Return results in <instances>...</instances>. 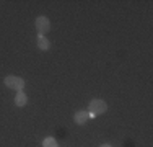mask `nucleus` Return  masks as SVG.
<instances>
[{"label": "nucleus", "mask_w": 153, "mask_h": 147, "mask_svg": "<svg viewBox=\"0 0 153 147\" xmlns=\"http://www.w3.org/2000/svg\"><path fill=\"white\" fill-rule=\"evenodd\" d=\"M108 110V105L104 100H91L90 103V116H96V115H101Z\"/></svg>", "instance_id": "nucleus-1"}, {"label": "nucleus", "mask_w": 153, "mask_h": 147, "mask_svg": "<svg viewBox=\"0 0 153 147\" xmlns=\"http://www.w3.org/2000/svg\"><path fill=\"white\" fill-rule=\"evenodd\" d=\"M5 85L8 87V88H13V90L21 92V90L25 88V80L20 79V77L10 75V77H7V79H5Z\"/></svg>", "instance_id": "nucleus-2"}, {"label": "nucleus", "mask_w": 153, "mask_h": 147, "mask_svg": "<svg viewBox=\"0 0 153 147\" xmlns=\"http://www.w3.org/2000/svg\"><path fill=\"white\" fill-rule=\"evenodd\" d=\"M28 101V97L23 93V92H18V95L15 97V105L16 106H25Z\"/></svg>", "instance_id": "nucleus-5"}, {"label": "nucleus", "mask_w": 153, "mask_h": 147, "mask_svg": "<svg viewBox=\"0 0 153 147\" xmlns=\"http://www.w3.org/2000/svg\"><path fill=\"white\" fill-rule=\"evenodd\" d=\"M88 118H90L88 111H76L75 116H74V119H75L76 124H85L86 121H88Z\"/></svg>", "instance_id": "nucleus-4"}, {"label": "nucleus", "mask_w": 153, "mask_h": 147, "mask_svg": "<svg viewBox=\"0 0 153 147\" xmlns=\"http://www.w3.org/2000/svg\"><path fill=\"white\" fill-rule=\"evenodd\" d=\"M42 146H44V147H59V146H57V142H56V139H54V137H47V139H44V142H42Z\"/></svg>", "instance_id": "nucleus-7"}, {"label": "nucleus", "mask_w": 153, "mask_h": 147, "mask_svg": "<svg viewBox=\"0 0 153 147\" xmlns=\"http://www.w3.org/2000/svg\"><path fill=\"white\" fill-rule=\"evenodd\" d=\"M38 47L41 51H47V49H49V41H47L44 36H39L38 34Z\"/></svg>", "instance_id": "nucleus-6"}, {"label": "nucleus", "mask_w": 153, "mask_h": 147, "mask_svg": "<svg viewBox=\"0 0 153 147\" xmlns=\"http://www.w3.org/2000/svg\"><path fill=\"white\" fill-rule=\"evenodd\" d=\"M36 29H38V34L39 36H44V33H47L51 29V21L49 18L46 16H38L36 20Z\"/></svg>", "instance_id": "nucleus-3"}, {"label": "nucleus", "mask_w": 153, "mask_h": 147, "mask_svg": "<svg viewBox=\"0 0 153 147\" xmlns=\"http://www.w3.org/2000/svg\"><path fill=\"white\" fill-rule=\"evenodd\" d=\"M100 147H111L109 144H103V146H100Z\"/></svg>", "instance_id": "nucleus-8"}]
</instances>
